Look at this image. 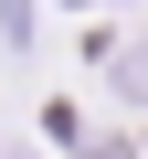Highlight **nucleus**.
<instances>
[{
	"label": "nucleus",
	"mask_w": 148,
	"mask_h": 159,
	"mask_svg": "<svg viewBox=\"0 0 148 159\" xmlns=\"http://www.w3.org/2000/svg\"><path fill=\"white\" fill-rule=\"evenodd\" d=\"M116 85H127V96H148V32H137V43L116 53Z\"/></svg>",
	"instance_id": "1"
}]
</instances>
